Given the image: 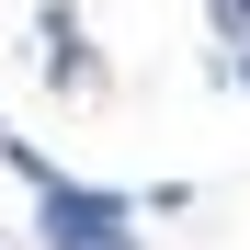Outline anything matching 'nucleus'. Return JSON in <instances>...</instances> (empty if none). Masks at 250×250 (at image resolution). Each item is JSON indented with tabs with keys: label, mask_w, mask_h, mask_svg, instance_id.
I'll list each match as a JSON object with an SVG mask.
<instances>
[{
	"label": "nucleus",
	"mask_w": 250,
	"mask_h": 250,
	"mask_svg": "<svg viewBox=\"0 0 250 250\" xmlns=\"http://www.w3.org/2000/svg\"><path fill=\"white\" fill-rule=\"evenodd\" d=\"M46 250H148L125 228V193H91V182H46Z\"/></svg>",
	"instance_id": "f257e3e1"
},
{
	"label": "nucleus",
	"mask_w": 250,
	"mask_h": 250,
	"mask_svg": "<svg viewBox=\"0 0 250 250\" xmlns=\"http://www.w3.org/2000/svg\"><path fill=\"white\" fill-rule=\"evenodd\" d=\"M239 80H250V46H239Z\"/></svg>",
	"instance_id": "7ed1b4c3"
},
{
	"label": "nucleus",
	"mask_w": 250,
	"mask_h": 250,
	"mask_svg": "<svg viewBox=\"0 0 250 250\" xmlns=\"http://www.w3.org/2000/svg\"><path fill=\"white\" fill-rule=\"evenodd\" d=\"M216 23H228V34H250V0H216Z\"/></svg>",
	"instance_id": "f03ea898"
}]
</instances>
